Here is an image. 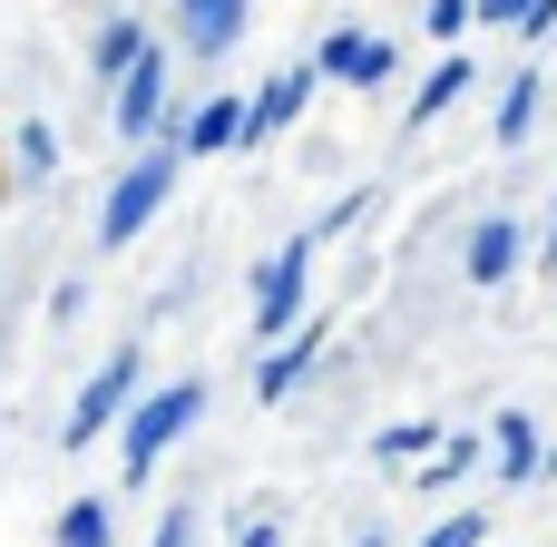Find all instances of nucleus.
<instances>
[{
  "instance_id": "1",
  "label": "nucleus",
  "mask_w": 557,
  "mask_h": 547,
  "mask_svg": "<svg viewBox=\"0 0 557 547\" xmlns=\"http://www.w3.org/2000/svg\"><path fill=\"white\" fill-rule=\"evenodd\" d=\"M196 421H206V382H157V391H137L127 421H117V470H127V489H147L157 460H166Z\"/></svg>"
},
{
  "instance_id": "2",
  "label": "nucleus",
  "mask_w": 557,
  "mask_h": 547,
  "mask_svg": "<svg viewBox=\"0 0 557 547\" xmlns=\"http://www.w3.org/2000/svg\"><path fill=\"white\" fill-rule=\"evenodd\" d=\"M176 166H186V147H176V127L166 137H147L137 157H127V176L108 186V206H98V245L117 254V245H137L157 215H166V196H176Z\"/></svg>"
},
{
  "instance_id": "3",
  "label": "nucleus",
  "mask_w": 557,
  "mask_h": 547,
  "mask_svg": "<svg viewBox=\"0 0 557 547\" xmlns=\"http://www.w3.org/2000/svg\"><path fill=\"white\" fill-rule=\"evenodd\" d=\"M313 264H323V235H313V225L284 235V245L255 264V343H284V333L304 323V303H313Z\"/></svg>"
},
{
  "instance_id": "4",
  "label": "nucleus",
  "mask_w": 557,
  "mask_h": 547,
  "mask_svg": "<svg viewBox=\"0 0 557 547\" xmlns=\"http://www.w3.org/2000/svg\"><path fill=\"white\" fill-rule=\"evenodd\" d=\"M147 391V343H117L88 382H78V401H69V421H59V440L69 450H88V440H117V421H127V401Z\"/></svg>"
},
{
  "instance_id": "5",
  "label": "nucleus",
  "mask_w": 557,
  "mask_h": 547,
  "mask_svg": "<svg viewBox=\"0 0 557 547\" xmlns=\"http://www.w3.org/2000/svg\"><path fill=\"white\" fill-rule=\"evenodd\" d=\"M166 69H176V49L166 39H147V59L108 88V127L127 137V147H147V137H166L176 127V98H166Z\"/></svg>"
},
{
  "instance_id": "6",
  "label": "nucleus",
  "mask_w": 557,
  "mask_h": 547,
  "mask_svg": "<svg viewBox=\"0 0 557 547\" xmlns=\"http://www.w3.org/2000/svg\"><path fill=\"white\" fill-rule=\"evenodd\" d=\"M313 69H323V88H392V69H401V49H392L382 29H362V20H343V29H323V49H313Z\"/></svg>"
},
{
  "instance_id": "7",
  "label": "nucleus",
  "mask_w": 557,
  "mask_h": 547,
  "mask_svg": "<svg viewBox=\"0 0 557 547\" xmlns=\"http://www.w3.org/2000/svg\"><path fill=\"white\" fill-rule=\"evenodd\" d=\"M519 264H529V225H519V215H480V225H470V245H460V274H470L480 294H499Z\"/></svg>"
},
{
  "instance_id": "8",
  "label": "nucleus",
  "mask_w": 557,
  "mask_h": 547,
  "mask_svg": "<svg viewBox=\"0 0 557 547\" xmlns=\"http://www.w3.org/2000/svg\"><path fill=\"white\" fill-rule=\"evenodd\" d=\"M313 88H323V69L313 59H294V69H274L264 88H255V117H245V147H264V137H284L304 108H313Z\"/></svg>"
},
{
  "instance_id": "9",
  "label": "nucleus",
  "mask_w": 557,
  "mask_h": 547,
  "mask_svg": "<svg viewBox=\"0 0 557 547\" xmlns=\"http://www.w3.org/2000/svg\"><path fill=\"white\" fill-rule=\"evenodd\" d=\"M245 117H255V98L215 88V98H196V108L176 117V147H186V157H235V147H245Z\"/></svg>"
},
{
  "instance_id": "10",
  "label": "nucleus",
  "mask_w": 557,
  "mask_h": 547,
  "mask_svg": "<svg viewBox=\"0 0 557 547\" xmlns=\"http://www.w3.org/2000/svg\"><path fill=\"white\" fill-rule=\"evenodd\" d=\"M313 372H323V333H313V323H304V343H294V333H284V343H274V352H264V362H255V401H294V391H304V382H313Z\"/></svg>"
},
{
  "instance_id": "11",
  "label": "nucleus",
  "mask_w": 557,
  "mask_h": 547,
  "mask_svg": "<svg viewBox=\"0 0 557 547\" xmlns=\"http://www.w3.org/2000/svg\"><path fill=\"white\" fill-rule=\"evenodd\" d=\"M245 10H255V0H176V39H186L196 59H225V49L245 39Z\"/></svg>"
},
{
  "instance_id": "12",
  "label": "nucleus",
  "mask_w": 557,
  "mask_h": 547,
  "mask_svg": "<svg viewBox=\"0 0 557 547\" xmlns=\"http://www.w3.org/2000/svg\"><path fill=\"white\" fill-rule=\"evenodd\" d=\"M470 88H480V69H470V49H450V59H441V69H431V78L411 88V108H401V127H441V117H450V108H460Z\"/></svg>"
},
{
  "instance_id": "13",
  "label": "nucleus",
  "mask_w": 557,
  "mask_h": 547,
  "mask_svg": "<svg viewBox=\"0 0 557 547\" xmlns=\"http://www.w3.org/2000/svg\"><path fill=\"white\" fill-rule=\"evenodd\" d=\"M490 460H499V480H509V489H529V480L548 470L539 421H529V411H499V421H490Z\"/></svg>"
},
{
  "instance_id": "14",
  "label": "nucleus",
  "mask_w": 557,
  "mask_h": 547,
  "mask_svg": "<svg viewBox=\"0 0 557 547\" xmlns=\"http://www.w3.org/2000/svg\"><path fill=\"white\" fill-rule=\"evenodd\" d=\"M137 59H147V20H127V10H117V20H98V39H88V69H98V78L117 88V78H127Z\"/></svg>"
},
{
  "instance_id": "15",
  "label": "nucleus",
  "mask_w": 557,
  "mask_h": 547,
  "mask_svg": "<svg viewBox=\"0 0 557 547\" xmlns=\"http://www.w3.org/2000/svg\"><path fill=\"white\" fill-rule=\"evenodd\" d=\"M539 108H548V88H539V69H519V78L499 88V117H490V137H499V147H529V137H539Z\"/></svg>"
},
{
  "instance_id": "16",
  "label": "nucleus",
  "mask_w": 557,
  "mask_h": 547,
  "mask_svg": "<svg viewBox=\"0 0 557 547\" xmlns=\"http://www.w3.org/2000/svg\"><path fill=\"white\" fill-rule=\"evenodd\" d=\"M480 460H490V431H450V440H441L431 460H411V470H421V489L441 499V489H460V480H470Z\"/></svg>"
},
{
  "instance_id": "17",
  "label": "nucleus",
  "mask_w": 557,
  "mask_h": 547,
  "mask_svg": "<svg viewBox=\"0 0 557 547\" xmlns=\"http://www.w3.org/2000/svg\"><path fill=\"white\" fill-rule=\"evenodd\" d=\"M59 547H117L108 499H69V509H59Z\"/></svg>"
},
{
  "instance_id": "18",
  "label": "nucleus",
  "mask_w": 557,
  "mask_h": 547,
  "mask_svg": "<svg viewBox=\"0 0 557 547\" xmlns=\"http://www.w3.org/2000/svg\"><path fill=\"white\" fill-rule=\"evenodd\" d=\"M441 440H450L441 421H382V440H372V450H382V460H431Z\"/></svg>"
},
{
  "instance_id": "19",
  "label": "nucleus",
  "mask_w": 557,
  "mask_h": 547,
  "mask_svg": "<svg viewBox=\"0 0 557 547\" xmlns=\"http://www.w3.org/2000/svg\"><path fill=\"white\" fill-rule=\"evenodd\" d=\"M10 166H20V176H49V166H59V137H49L39 117H20V127H10Z\"/></svg>"
},
{
  "instance_id": "20",
  "label": "nucleus",
  "mask_w": 557,
  "mask_h": 547,
  "mask_svg": "<svg viewBox=\"0 0 557 547\" xmlns=\"http://www.w3.org/2000/svg\"><path fill=\"white\" fill-rule=\"evenodd\" d=\"M441 49H460V29H480V0H431V20H421Z\"/></svg>"
},
{
  "instance_id": "21",
  "label": "nucleus",
  "mask_w": 557,
  "mask_h": 547,
  "mask_svg": "<svg viewBox=\"0 0 557 547\" xmlns=\"http://www.w3.org/2000/svg\"><path fill=\"white\" fill-rule=\"evenodd\" d=\"M421 547H490V519H480V509H460V519H441Z\"/></svg>"
},
{
  "instance_id": "22",
  "label": "nucleus",
  "mask_w": 557,
  "mask_h": 547,
  "mask_svg": "<svg viewBox=\"0 0 557 547\" xmlns=\"http://www.w3.org/2000/svg\"><path fill=\"white\" fill-rule=\"evenodd\" d=\"M78 313H88V284H78V274H69V284H49V323H59V333H69V323H78Z\"/></svg>"
},
{
  "instance_id": "23",
  "label": "nucleus",
  "mask_w": 557,
  "mask_h": 547,
  "mask_svg": "<svg viewBox=\"0 0 557 547\" xmlns=\"http://www.w3.org/2000/svg\"><path fill=\"white\" fill-rule=\"evenodd\" d=\"M147 547H196V509H186V499H176V509H166V519H157V538Z\"/></svg>"
},
{
  "instance_id": "24",
  "label": "nucleus",
  "mask_w": 557,
  "mask_h": 547,
  "mask_svg": "<svg viewBox=\"0 0 557 547\" xmlns=\"http://www.w3.org/2000/svg\"><path fill=\"white\" fill-rule=\"evenodd\" d=\"M362 206H372V196H362V186H352V196H333V206H323V225H313V235H323V245H333V235H343V225H352V215H362Z\"/></svg>"
},
{
  "instance_id": "25",
  "label": "nucleus",
  "mask_w": 557,
  "mask_h": 547,
  "mask_svg": "<svg viewBox=\"0 0 557 547\" xmlns=\"http://www.w3.org/2000/svg\"><path fill=\"white\" fill-rule=\"evenodd\" d=\"M529 10H539V0H480V29H519Z\"/></svg>"
},
{
  "instance_id": "26",
  "label": "nucleus",
  "mask_w": 557,
  "mask_h": 547,
  "mask_svg": "<svg viewBox=\"0 0 557 547\" xmlns=\"http://www.w3.org/2000/svg\"><path fill=\"white\" fill-rule=\"evenodd\" d=\"M548 29H557V0H539V10L519 20V39H548Z\"/></svg>"
},
{
  "instance_id": "27",
  "label": "nucleus",
  "mask_w": 557,
  "mask_h": 547,
  "mask_svg": "<svg viewBox=\"0 0 557 547\" xmlns=\"http://www.w3.org/2000/svg\"><path fill=\"white\" fill-rule=\"evenodd\" d=\"M235 547H284V519H255V529H245Z\"/></svg>"
},
{
  "instance_id": "28",
  "label": "nucleus",
  "mask_w": 557,
  "mask_h": 547,
  "mask_svg": "<svg viewBox=\"0 0 557 547\" xmlns=\"http://www.w3.org/2000/svg\"><path fill=\"white\" fill-rule=\"evenodd\" d=\"M539 264H557V206H548V225H539Z\"/></svg>"
},
{
  "instance_id": "29",
  "label": "nucleus",
  "mask_w": 557,
  "mask_h": 547,
  "mask_svg": "<svg viewBox=\"0 0 557 547\" xmlns=\"http://www.w3.org/2000/svg\"><path fill=\"white\" fill-rule=\"evenodd\" d=\"M352 547H392V538H382V529H362V538H352Z\"/></svg>"
},
{
  "instance_id": "30",
  "label": "nucleus",
  "mask_w": 557,
  "mask_h": 547,
  "mask_svg": "<svg viewBox=\"0 0 557 547\" xmlns=\"http://www.w3.org/2000/svg\"><path fill=\"white\" fill-rule=\"evenodd\" d=\"M0 196H10V186H0Z\"/></svg>"
}]
</instances>
